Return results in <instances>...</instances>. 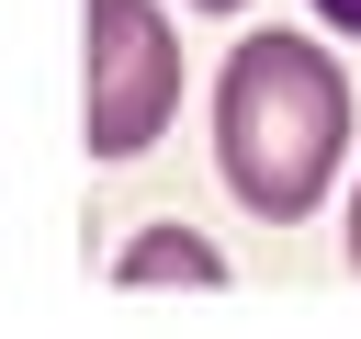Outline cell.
<instances>
[{"label": "cell", "mask_w": 361, "mask_h": 339, "mask_svg": "<svg viewBox=\"0 0 361 339\" xmlns=\"http://www.w3.org/2000/svg\"><path fill=\"white\" fill-rule=\"evenodd\" d=\"M338 158H350V79H338V56L282 34V23L237 34L226 68H214V170H226V192L248 215L293 226V215L327 203Z\"/></svg>", "instance_id": "obj_1"}, {"label": "cell", "mask_w": 361, "mask_h": 339, "mask_svg": "<svg viewBox=\"0 0 361 339\" xmlns=\"http://www.w3.org/2000/svg\"><path fill=\"white\" fill-rule=\"evenodd\" d=\"M90 11V56H79V136L102 170L147 158L158 124L180 113V34L158 0H79Z\"/></svg>", "instance_id": "obj_2"}, {"label": "cell", "mask_w": 361, "mask_h": 339, "mask_svg": "<svg viewBox=\"0 0 361 339\" xmlns=\"http://www.w3.org/2000/svg\"><path fill=\"white\" fill-rule=\"evenodd\" d=\"M169 271H180V282H226V260H214L203 237H180V226H147V237L113 260V282H169Z\"/></svg>", "instance_id": "obj_3"}, {"label": "cell", "mask_w": 361, "mask_h": 339, "mask_svg": "<svg viewBox=\"0 0 361 339\" xmlns=\"http://www.w3.org/2000/svg\"><path fill=\"white\" fill-rule=\"evenodd\" d=\"M316 23H338V34H361V0H316Z\"/></svg>", "instance_id": "obj_4"}, {"label": "cell", "mask_w": 361, "mask_h": 339, "mask_svg": "<svg viewBox=\"0 0 361 339\" xmlns=\"http://www.w3.org/2000/svg\"><path fill=\"white\" fill-rule=\"evenodd\" d=\"M338 249H350V271H361V192H350V237H338Z\"/></svg>", "instance_id": "obj_5"}, {"label": "cell", "mask_w": 361, "mask_h": 339, "mask_svg": "<svg viewBox=\"0 0 361 339\" xmlns=\"http://www.w3.org/2000/svg\"><path fill=\"white\" fill-rule=\"evenodd\" d=\"M192 11H237V0H192Z\"/></svg>", "instance_id": "obj_6"}]
</instances>
